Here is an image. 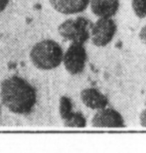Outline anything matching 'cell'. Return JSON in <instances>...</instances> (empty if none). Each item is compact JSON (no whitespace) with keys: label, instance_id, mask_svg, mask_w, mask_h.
<instances>
[{"label":"cell","instance_id":"obj_1","mask_svg":"<svg viewBox=\"0 0 146 153\" xmlns=\"http://www.w3.org/2000/svg\"><path fill=\"white\" fill-rule=\"evenodd\" d=\"M0 98L3 105L12 113L26 115L36 104L35 88L19 76H11L1 83Z\"/></svg>","mask_w":146,"mask_h":153},{"label":"cell","instance_id":"obj_2","mask_svg":"<svg viewBox=\"0 0 146 153\" xmlns=\"http://www.w3.org/2000/svg\"><path fill=\"white\" fill-rule=\"evenodd\" d=\"M63 55L61 46L51 39L37 42L30 51L31 62L41 70H51L58 67L63 60Z\"/></svg>","mask_w":146,"mask_h":153},{"label":"cell","instance_id":"obj_3","mask_svg":"<svg viewBox=\"0 0 146 153\" xmlns=\"http://www.w3.org/2000/svg\"><path fill=\"white\" fill-rule=\"evenodd\" d=\"M92 23L85 17L68 19L59 25L58 32L65 40L83 44L89 39Z\"/></svg>","mask_w":146,"mask_h":153},{"label":"cell","instance_id":"obj_4","mask_svg":"<svg viewBox=\"0 0 146 153\" xmlns=\"http://www.w3.org/2000/svg\"><path fill=\"white\" fill-rule=\"evenodd\" d=\"M87 60V54L83 44L72 42L63 55L65 69L72 75L80 74L84 70Z\"/></svg>","mask_w":146,"mask_h":153},{"label":"cell","instance_id":"obj_5","mask_svg":"<svg viewBox=\"0 0 146 153\" xmlns=\"http://www.w3.org/2000/svg\"><path fill=\"white\" fill-rule=\"evenodd\" d=\"M116 33V24L112 18H99L91 27V40L99 47L111 42Z\"/></svg>","mask_w":146,"mask_h":153},{"label":"cell","instance_id":"obj_6","mask_svg":"<svg viewBox=\"0 0 146 153\" xmlns=\"http://www.w3.org/2000/svg\"><path fill=\"white\" fill-rule=\"evenodd\" d=\"M59 114L63 123L67 127L82 128L86 126V119L81 112H73L70 98L62 96L59 101Z\"/></svg>","mask_w":146,"mask_h":153},{"label":"cell","instance_id":"obj_7","mask_svg":"<svg viewBox=\"0 0 146 153\" xmlns=\"http://www.w3.org/2000/svg\"><path fill=\"white\" fill-rule=\"evenodd\" d=\"M93 127L101 128H122L125 126L121 114L112 108H102L92 118Z\"/></svg>","mask_w":146,"mask_h":153},{"label":"cell","instance_id":"obj_8","mask_svg":"<svg viewBox=\"0 0 146 153\" xmlns=\"http://www.w3.org/2000/svg\"><path fill=\"white\" fill-rule=\"evenodd\" d=\"M51 6L62 14H75L83 12L90 0H49Z\"/></svg>","mask_w":146,"mask_h":153},{"label":"cell","instance_id":"obj_9","mask_svg":"<svg viewBox=\"0 0 146 153\" xmlns=\"http://www.w3.org/2000/svg\"><path fill=\"white\" fill-rule=\"evenodd\" d=\"M90 8L99 18H111L119 8V0H91Z\"/></svg>","mask_w":146,"mask_h":153},{"label":"cell","instance_id":"obj_10","mask_svg":"<svg viewBox=\"0 0 146 153\" xmlns=\"http://www.w3.org/2000/svg\"><path fill=\"white\" fill-rule=\"evenodd\" d=\"M80 98L83 104L93 110H99L106 107L108 104L107 98L95 88H87L82 90Z\"/></svg>","mask_w":146,"mask_h":153},{"label":"cell","instance_id":"obj_11","mask_svg":"<svg viewBox=\"0 0 146 153\" xmlns=\"http://www.w3.org/2000/svg\"><path fill=\"white\" fill-rule=\"evenodd\" d=\"M132 8L137 17H146V0H132Z\"/></svg>","mask_w":146,"mask_h":153},{"label":"cell","instance_id":"obj_12","mask_svg":"<svg viewBox=\"0 0 146 153\" xmlns=\"http://www.w3.org/2000/svg\"><path fill=\"white\" fill-rule=\"evenodd\" d=\"M139 119H140V124H141L143 127H146V108L141 112Z\"/></svg>","mask_w":146,"mask_h":153},{"label":"cell","instance_id":"obj_13","mask_svg":"<svg viewBox=\"0 0 146 153\" xmlns=\"http://www.w3.org/2000/svg\"><path fill=\"white\" fill-rule=\"evenodd\" d=\"M139 38L141 39V41L146 44V25L144 27H142V29L139 32Z\"/></svg>","mask_w":146,"mask_h":153},{"label":"cell","instance_id":"obj_14","mask_svg":"<svg viewBox=\"0 0 146 153\" xmlns=\"http://www.w3.org/2000/svg\"><path fill=\"white\" fill-rule=\"evenodd\" d=\"M8 3H9V0H0V13L7 7Z\"/></svg>","mask_w":146,"mask_h":153}]
</instances>
